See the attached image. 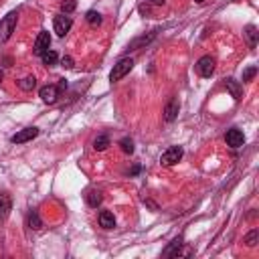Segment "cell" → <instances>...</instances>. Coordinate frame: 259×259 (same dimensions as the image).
<instances>
[{"label":"cell","mask_w":259,"mask_h":259,"mask_svg":"<svg viewBox=\"0 0 259 259\" xmlns=\"http://www.w3.org/2000/svg\"><path fill=\"white\" fill-rule=\"evenodd\" d=\"M146 2H150V4H156V6H162V4H164V0H146Z\"/></svg>","instance_id":"83f0119b"},{"label":"cell","mask_w":259,"mask_h":259,"mask_svg":"<svg viewBox=\"0 0 259 259\" xmlns=\"http://www.w3.org/2000/svg\"><path fill=\"white\" fill-rule=\"evenodd\" d=\"M61 65H63L65 69H71V67H73V59H71V57H63V59H61Z\"/></svg>","instance_id":"4316f807"},{"label":"cell","mask_w":259,"mask_h":259,"mask_svg":"<svg viewBox=\"0 0 259 259\" xmlns=\"http://www.w3.org/2000/svg\"><path fill=\"white\" fill-rule=\"evenodd\" d=\"M71 25H73V20H71V16H67V14H59V16H55V23H53L55 33H57L59 37H65V35H67L69 29H71Z\"/></svg>","instance_id":"5b68a950"},{"label":"cell","mask_w":259,"mask_h":259,"mask_svg":"<svg viewBox=\"0 0 259 259\" xmlns=\"http://www.w3.org/2000/svg\"><path fill=\"white\" fill-rule=\"evenodd\" d=\"M227 89L231 91V95L235 97V99H241V95H243V91H241V85L239 83H237L235 79H227Z\"/></svg>","instance_id":"2e32d148"},{"label":"cell","mask_w":259,"mask_h":259,"mask_svg":"<svg viewBox=\"0 0 259 259\" xmlns=\"http://www.w3.org/2000/svg\"><path fill=\"white\" fill-rule=\"evenodd\" d=\"M194 2H199V4H201V2H205V0H194Z\"/></svg>","instance_id":"f546056e"},{"label":"cell","mask_w":259,"mask_h":259,"mask_svg":"<svg viewBox=\"0 0 259 259\" xmlns=\"http://www.w3.org/2000/svg\"><path fill=\"white\" fill-rule=\"evenodd\" d=\"M39 95L45 103H55L57 97H59V87L57 85H45V87H41Z\"/></svg>","instance_id":"9c48e42d"},{"label":"cell","mask_w":259,"mask_h":259,"mask_svg":"<svg viewBox=\"0 0 259 259\" xmlns=\"http://www.w3.org/2000/svg\"><path fill=\"white\" fill-rule=\"evenodd\" d=\"M85 18H87V23H89V25H99V23H101V14L95 12V10H89Z\"/></svg>","instance_id":"d4e9b609"},{"label":"cell","mask_w":259,"mask_h":259,"mask_svg":"<svg viewBox=\"0 0 259 259\" xmlns=\"http://www.w3.org/2000/svg\"><path fill=\"white\" fill-rule=\"evenodd\" d=\"M85 201H87V205L89 207H99L101 205V201H103V197H101V192L99 190H89L87 194H85Z\"/></svg>","instance_id":"9a60e30c"},{"label":"cell","mask_w":259,"mask_h":259,"mask_svg":"<svg viewBox=\"0 0 259 259\" xmlns=\"http://www.w3.org/2000/svg\"><path fill=\"white\" fill-rule=\"evenodd\" d=\"M49 47H51V35H49L47 31H41L39 37H37V41H35L33 53H35V55H43Z\"/></svg>","instance_id":"52a82bcc"},{"label":"cell","mask_w":259,"mask_h":259,"mask_svg":"<svg viewBox=\"0 0 259 259\" xmlns=\"http://www.w3.org/2000/svg\"><path fill=\"white\" fill-rule=\"evenodd\" d=\"M107 146H110V138H107V136H97L95 142H93V148L97 150V152H103Z\"/></svg>","instance_id":"d6986e66"},{"label":"cell","mask_w":259,"mask_h":259,"mask_svg":"<svg viewBox=\"0 0 259 259\" xmlns=\"http://www.w3.org/2000/svg\"><path fill=\"white\" fill-rule=\"evenodd\" d=\"M255 73H257V67H247L243 71V81H251L255 77Z\"/></svg>","instance_id":"484cf974"},{"label":"cell","mask_w":259,"mask_h":259,"mask_svg":"<svg viewBox=\"0 0 259 259\" xmlns=\"http://www.w3.org/2000/svg\"><path fill=\"white\" fill-rule=\"evenodd\" d=\"M16 18H18L16 12H8L2 20H0V45H2V43H6V41L12 37L14 27H16Z\"/></svg>","instance_id":"6da1fadb"},{"label":"cell","mask_w":259,"mask_h":259,"mask_svg":"<svg viewBox=\"0 0 259 259\" xmlns=\"http://www.w3.org/2000/svg\"><path fill=\"white\" fill-rule=\"evenodd\" d=\"M75 0H65V2H61V10H63V14H69V12H73L75 10Z\"/></svg>","instance_id":"603a6c76"},{"label":"cell","mask_w":259,"mask_h":259,"mask_svg":"<svg viewBox=\"0 0 259 259\" xmlns=\"http://www.w3.org/2000/svg\"><path fill=\"white\" fill-rule=\"evenodd\" d=\"M176 114H178V103H176V99H170L166 103V107H164V120L166 122H174Z\"/></svg>","instance_id":"7c38bea8"},{"label":"cell","mask_w":259,"mask_h":259,"mask_svg":"<svg viewBox=\"0 0 259 259\" xmlns=\"http://www.w3.org/2000/svg\"><path fill=\"white\" fill-rule=\"evenodd\" d=\"M2 77H4V73H2V69H0V81H2Z\"/></svg>","instance_id":"f1b7e54d"},{"label":"cell","mask_w":259,"mask_h":259,"mask_svg":"<svg viewBox=\"0 0 259 259\" xmlns=\"http://www.w3.org/2000/svg\"><path fill=\"white\" fill-rule=\"evenodd\" d=\"M154 37H156V33H150V35H144V37H138V39H134L132 43H130V51H138L140 47L148 45V43L152 41Z\"/></svg>","instance_id":"4fadbf2b"},{"label":"cell","mask_w":259,"mask_h":259,"mask_svg":"<svg viewBox=\"0 0 259 259\" xmlns=\"http://www.w3.org/2000/svg\"><path fill=\"white\" fill-rule=\"evenodd\" d=\"M12 211V199L8 197V194H0V219H8V215Z\"/></svg>","instance_id":"30bf717a"},{"label":"cell","mask_w":259,"mask_h":259,"mask_svg":"<svg viewBox=\"0 0 259 259\" xmlns=\"http://www.w3.org/2000/svg\"><path fill=\"white\" fill-rule=\"evenodd\" d=\"M37 136H39V128H25V130H20V132H16L10 138V142L12 144H25V142H29V140H33Z\"/></svg>","instance_id":"8992f818"},{"label":"cell","mask_w":259,"mask_h":259,"mask_svg":"<svg viewBox=\"0 0 259 259\" xmlns=\"http://www.w3.org/2000/svg\"><path fill=\"white\" fill-rule=\"evenodd\" d=\"M225 142H227V146H231V148H239V146H243V142H245V136H243V132H241V130L231 128L229 132L225 134Z\"/></svg>","instance_id":"ba28073f"},{"label":"cell","mask_w":259,"mask_h":259,"mask_svg":"<svg viewBox=\"0 0 259 259\" xmlns=\"http://www.w3.org/2000/svg\"><path fill=\"white\" fill-rule=\"evenodd\" d=\"M257 241H259V231H257V229H253V231L245 237V239H243V243H245L247 247H255V245H257Z\"/></svg>","instance_id":"ffe728a7"},{"label":"cell","mask_w":259,"mask_h":259,"mask_svg":"<svg viewBox=\"0 0 259 259\" xmlns=\"http://www.w3.org/2000/svg\"><path fill=\"white\" fill-rule=\"evenodd\" d=\"M132 67H134V61L130 59V57H124V59H120V61L114 65L112 73H110V81H112V83H116V81L124 79V77L130 73V71H132Z\"/></svg>","instance_id":"7a4b0ae2"},{"label":"cell","mask_w":259,"mask_h":259,"mask_svg":"<svg viewBox=\"0 0 259 259\" xmlns=\"http://www.w3.org/2000/svg\"><path fill=\"white\" fill-rule=\"evenodd\" d=\"M197 71H199L201 77H211L215 73V59L211 55L201 57L199 63H197Z\"/></svg>","instance_id":"277c9868"},{"label":"cell","mask_w":259,"mask_h":259,"mask_svg":"<svg viewBox=\"0 0 259 259\" xmlns=\"http://www.w3.org/2000/svg\"><path fill=\"white\" fill-rule=\"evenodd\" d=\"M180 247H182V237H176V239L162 251V255H164V257H176V255L180 253Z\"/></svg>","instance_id":"8fae6325"},{"label":"cell","mask_w":259,"mask_h":259,"mask_svg":"<svg viewBox=\"0 0 259 259\" xmlns=\"http://www.w3.org/2000/svg\"><path fill=\"white\" fill-rule=\"evenodd\" d=\"M99 225L103 229H114L116 227V219H114V215L110 211H101L99 213Z\"/></svg>","instance_id":"5bb4252c"},{"label":"cell","mask_w":259,"mask_h":259,"mask_svg":"<svg viewBox=\"0 0 259 259\" xmlns=\"http://www.w3.org/2000/svg\"><path fill=\"white\" fill-rule=\"evenodd\" d=\"M182 154H184V150H182L180 146H170L166 152L162 154L160 162H162V166H174V164L182 158Z\"/></svg>","instance_id":"3957f363"},{"label":"cell","mask_w":259,"mask_h":259,"mask_svg":"<svg viewBox=\"0 0 259 259\" xmlns=\"http://www.w3.org/2000/svg\"><path fill=\"white\" fill-rule=\"evenodd\" d=\"M27 225H29L31 229H35V231L43 227L41 217H39V213H37V211H31V213H29V217H27Z\"/></svg>","instance_id":"e0dca14e"},{"label":"cell","mask_w":259,"mask_h":259,"mask_svg":"<svg viewBox=\"0 0 259 259\" xmlns=\"http://www.w3.org/2000/svg\"><path fill=\"white\" fill-rule=\"evenodd\" d=\"M35 85H37V79H35V77H25V79L18 81V87L23 89V91H33Z\"/></svg>","instance_id":"ac0fdd59"},{"label":"cell","mask_w":259,"mask_h":259,"mask_svg":"<svg viewBox=\"0 0 259 259\" xmlns=\"http://www.w3.org/2000/svg\"><path fill=\"white\" fill-rule=\"evenodd\" d=\"M120 146H122V150H124L126 154H132V152H134V142L130 140V138H124V140L120 142Z\"/></svg>","instance_id":"cb8c5ba5"},{"label":"cell","mask_w":259,"mask_h":259,"mask_svg":"<svg viewBox=\"0 0 259 259\" xmlns=\"http://www.w3.org/2000/svg\"><path fill=\"white\" fill-rule=\"evenodd\" d=\"M41 57H43V63H45V65H55V63H57V59H59V57H57V53H55V51H51V49H47V51L43 53Z\"/></svg>","instance_id":"44dd1931"},{"label":"cell","mask_w":259,"mask_h":259,"mask_svg":"<svg viewBox=\"0 0 259 259\" xmlns=\"http://www.w3.org/2000/svg\"><path fill=\"white\" fill-rule=\"evenodd\" d=\"M245 37H247V41H249V47H255L257 45V31H255V27H247L245 29Z\"/></svg>","instance_id":"7402d4cb"}]
</instances>
